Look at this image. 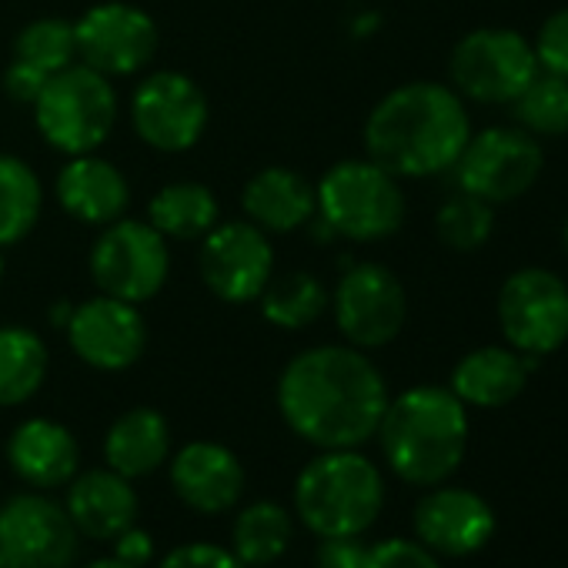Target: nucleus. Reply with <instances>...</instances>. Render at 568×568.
<instances>
[{"label":"nucleus","instance_id":"39","mask_svg":"<svg viewBox=\"0 0 568 568\" xmlns=\"http://www.w3.org/2000/svg\"><path fill=\"white\" fill-rule=\"evenodd\" d=\"M84 568H134V565H128V561H121L118 555H111V558H94V561H88Z\"/></svg>","mask_w":568,"mask_h":568},{"label":"nucleus","instance_id":"11","mask_svg":"<svg viewBox=\"0 0 568 568\" xmlns=\"http://www.w3.org/2000/svg\"><path fill=\"white\" fill-rule=\"evenodd\" d=\"M545 168V151L538 138L521 128H485L468 138L455 161L458 191L495 204L518 201L535 187Z\"/></svg>","mask_w":568,"mask_h":568},{"label":"nucleus","instance_id":"24","mask_svg":"<svg viewBox=\"0 0 568 568\" xmlns=\"http://www.w3.org/2000/svg\"><path fill=\"white\" fill-rule=\"evenodd\" d=\"M171 458V425L158 408L138 405L118 415L104 435V462L124 478H148Z\"/></svg>","mask_w":568,"mask_h":568},{"label":"nucleus","instance_id":"31","mask_svg":"<svg viewBox=\"0 0 568 568\" xmlns=\"http://www.w3.org/2000/svg\"><path fill=\"white\" fill-rule=\"evenodd\" d=\"M18 64L38 71L41 78H54L58 71L78 64V38L74 21L64 18H38L24 24L14 38V58Z\"/></svg>","mask_w":568,"mask_h":568},{"label":"nucleus","instance_id":"33","mask_svg":"<svg viewBox=\"0 0 568 568\" xmlns=\"http://www.w3.org/2000/svg\"><path fill=\"white\" fill-rule=\"evenodd\" d=\"M531 51H535L538 71L568 78V8L551 11V14L541 21L538 34H535V41H531Z\"/></svg>","mask_w":568,"mask_h":568},{"label":"nucleus","instance_id":"28","mask_svg":"<svg viewBox=\"0 0 568 568\" xmlns=\"http://www.w3.org/2000/svg\"><path fill=\"white\" fill-rule=\"evenodd\" d=\"M295 541V518L277 501H251L231 525V551L247 568L274 565Z\"/></svg>","mask_w":568,"mask_h":568},{"label":"nucleus","instance_id":"40","mask_svg":"<svg viewBox=\"0 0 568 568\" xmlns=\"http://www.w3.org/2000/svg\"><path fill=\"white\" fill-rule=\"evenodd\" d=\"M0 568H21V565H18V561H14V558L4 551V548H0Z\"/></svg>","mask_w":568,"mask_h":568},{"label":"nucleus","instance_id":"9","mask_svg":"<svg viewBox=\"0 0 568 568\" xmlns=\"http://www.w3.org/2000/svg\"><path fill=\"white\" fill-rule=\"evenodd\" d=\"M498 328L518 355L548 358L568 342V284L548 267H518L498 288Z\"/></svg>","mask_w":568,"mask_h":568},{"label":"nucleus","instance_id":"42","mask_svg":"<svg viewBox=\"0 0 568 568\" xmlns=\"http://www.w3.org/2000/svg\"><path fill=\"white\" fill-rule=\"evenodd\" d=\"M561 241H565V251H568V217H565V227H561Z\"/></svg>","mask_w":568,"mask_h":568},{"label":"nucleus","instance_id":"10","mask_svg":"<svg viewBox=\"0 0 568 568\" xmlns=\"http://www.w3.org/2000/svg\"><path fill=\"white\" fill-rule=\"evenodd\" d=\"M328 308L345 345L375 352L402 335L408 318V295L402 277L388 264L358 261L338 277Z\"/></svg>","mask_w":568,"mask_h":568},{"label":"nucleus","instance_id":"19","mask_svg":"<svg viewBox=\"0 0 568 568\" xmlns=\"http://www.w3.org/2000/svg\"><path fill=\"white\" fill-rule=\"evenodd\" d=\"M58 204L68 217L88 227H104L128 214L131 207V184L118 164L94 154H74L58 171L54 181Z\"/></svg>","mask_w":568,"mask_h":568},{"label":"nucleus","instance_id":"27","mask_svg":"<svg viewBox=\"0 0 568 568\" xmlns=\"http://www.w3.org/2000/svg\"><path fill=\"white\" fill-rule=\"evenodd\" d=\"M51 368L44 338L24 325H0V408H18L31 402Z\"/></svg>","mask_w":568,"mask_h":568},{"label":"nucleus","instance_id":"8","mask_svg":"<svg viewBox=\"0 0 568 568\" xmlns=\"http://www.w3.org/2000/svg\"><path fill=\"white\" fill-rule=\"evenodd\" d=\"M91 277L101 295L144 305L158 298L171 274V251L168 237L158 234L148 221L118 217L101 227L88 254Z\"/></svg>","mask_w":568,"mask_h":568},{"label":"nucleus","instance_id":"18","mask_svg":"<svg viewBox=\"0 0 568 568\" xmlns=\"http://www.w3.org/2000/svg\"><path fill=\"white\" fill-rule=\"evenodd\" d=\"M168 462L174 495L197 515H221L234 508L244 495V465L221 442H187Z\"/></svg>","mask_w":568,"mask_h":568},{"label":"nucleus","instance_id":"22","mask_svg":"<svg viewBox=\"0 0 568 568\" xmlns=\"http://www.w3.org/2000/svg\"><path fill=\"white\" fill-rule=\"evenodd\" d=\"M241 211L244 221H251L264 234H292L298 227H308L318 214L315 184L284 164L261 168L247 178L241 191Z\"/></svg>","mask_w":568,"mask_h":568},{"label":"nucleus","instance_id":"15","mask_svg":"<svg viewBox=\"0 0 568 568\" xmlns=\"http://www.w3.org/2000/svg\"><path fill=\"white\" fill-rule=\"evenodd\" d=\"M0 548L21 568H71L81 531L58 498L28 488L0 505Z\"/></svg>","mask_w":568,"mask_h":568},{"label":"nucleus","instance_id":"20","mask_svg":"<svg viewBox=\"0 0 568 568\" xmlns=\"http://www.w3.org/2000/svg\"><path fill=\"white\" fill-rule=\"evenodd\" d=\"M8 465L28 488L54 491L81 471V445L68 425L28 418L8 438Z\"/></svg>","mask_w":568,"mask_h":568},{"label":"nucleus","instance_id":"3","mask_svg":"<svg viewBox=\"0 0 568 568\" xmlns=\"http://www.w3.org/2000/svg\"><path fill=\"white\" fill-rule=\"evenodd\" d=\"M468 408L445 385H415L395 398L378 425L388 468L408 485H442L468 452Z\"/></svg>","mask_w":568,"mask_h":568},{"label":"nucleus","instance_id":"17","mask_svg":"<svg viewBox=\"0 0 568 568\" xmlns=\"http://www.w3.org/2000/svg\"><path fill=\"white\" fill-rule=\"evenodd\" d=\"M415 535L435 555L465 558L491 541L495 511L471 488L432 485V491L415 505Z\"/></svg>","mask_w":568,"mask_h":568},{"label":"nucleus","instance_id":"30","mask_svg":"<svg viewBox=\"0 0 568 568\" xmlns=\"http://www.w3.org/2000/svg\"><path fill=\"white\" fill-rule=\"evenodd\" d=\"M515 128L531 138H565L568 134V78L538 71L528 88L508 104Z\"/></svg>","mask_w":568,"mask_h":568},{"label":"nucleus","instance_id":"12","mask_svg":"<svg viewBox=\"0 0 568 568\" xmlns=\"http://www.w3.org/2000/svg\"><path fill=\"white\" fill-rule=\"evenodd\" d=\"M78 61L104 78L141 74L161 48L158 21L128 0H104L74 21Z\"/></svg>","mask_w":568,"mask_h":568},{"label":"nucleus","instance_id":"21","mask_svg":"<svg viewBox=\"0 0 568 568\" xmlns=\"http://www.w3.org/2000/svg\"><path fill=\"white\" fill-rule=\"evenodd\" d=\"M64 508L78 525L81 538L91 541H114L124 528L138 525L141 501L131 478L118 475L114 468H88L68 481Z\"/></svg>","mask_w":568,"mask_h":568},{"label":"nucleus","instance_id":"16","mask_svg":"<svg viewBox=\"0 0 568 568\" xmlns=\"http://www.w3.org/2000/svg\"><path fill=\"white\" fill-rule=\"evenodd\" d=\"M71 352L94 372H128L148 348V325L141 305L94 295L71 308L64 325Z\"/></svg>","mask_w":568,"mask_h":568},{"label":"nucleus","instance_id":"41","mask_svg":"<svg viewBox=\"0 0 568 568\" xmlns=\"http://www.w3.org/2000/svg\"><path fill=\"white\" fill-rule=\"evenodd\" d=\"M4 271H8V261H4V247H0V284H4Z\"/></svg>","mask_w":568,"mask_h":568},{"label":"nucleus","instance_id":"5","mask_svg":"<svg viewBox=\"0 0 568 568\" xmlns=\"http://www.w3.org/2000/svg\"><path fill=\"white\" fill-rule=\"evenodd\" d=\"M318 214L328 234L345 241H385L405 224V191L372 158H345L315 184Z\"/></svg>","mask_w":568,"mask_h":568},{"label":"nucleus","instance_id":"23","mask_svg":"<svg viewBox=\"0 0 568 568\" xmlns=\"http://www.w3.org/2000/svg\"><path fill=\"white\" fill-rule=\"evenodd\" d=\"M538 362L541 358L518 355L508 345H481L458 358L448 388L465 408H505L525 392Z\"/></svg>","mask_w":568,"mask_h":568},{"label":"nucleus","instance_id":"32","mask_svg":"<svg viewBox=\"0 0 568 568\" xmlns=\"http://www.w3.org/2000/svg\"><path fill=\"white\" fill-rule=\"evenodd\" d=\"M435 231H438V241L452 251H462V254L478 251L495 234V207L481 197L458 191L438 207Z\"/></svg>","mask_w":568,"mask_h":568},{"label":"nucleus","instance_id":"29","mask_svg":"<svg viewBox=\"0 0 568 568\" xmlns=\"http://www.w3.org/2000/svg\"><path fill=\"white\" fill-rule=\"evenodd\" d=\"M44 187L38 171L18 158L0 151V247L21 244L41 221Z\"/></svg>","mask_w":568,"mask_h":568},{"label":"nucleus","instance_id":"34","mask_svg":"<svg viewBox=\"0 0 568 568\" xmlns=\"http://www.w3.org/2000/svg\"><path fill=\"white\" fill-rule=\"evenodd\" d=\"M365 568H442L438 555L412 538H385L368 545Z\"/></svg>","mask_w":568,"mask_h":568},{"label":"nucleus","instance_id":"2","mask_svg":"<svg viewBox=\"0 0 568 568\" xmlns=\"http://www.w3.org/2000/svg\"><path fill=\"white\" fill-rule=\"evenodd\" d=\"M471 138L465 101L438 81L388 91L365 121V158L402 178H435L455 168Z\"/></svg>","mask_w":568,"mask_h":568},{"label":"nucleus","instance_id":"38","mask_svg":"<svg viewBox=\"0 0 568 568\" xmlns=\"http://www.w3.org/2000/svg\"><path fill=\"white\" fill-rule=\"evenodd\" d=\"M154 538L141 528V525H131V528H124L118 538H114V555L121 558V561H128V565H134V568H144L151 558H154Z\"/></svg>","mask_w":568,"mask_h":568},{"label":"nucleus","instance_id":"4","mask_svg":"<svg viewBox=\"0 0 568 568\" xmlns=\"http://www.w3.org/2000/svg\"><path fill=\"white\" fill-rule=\"evenodd\" d=\"M385 508V478L358 448L318 452L295 481V511L308 531L365 535Z\"/></svg>","mask_w":568,"mask_h":568},{"label":"nucleus","instance_id":"7","mask_svg":"<svg viewBox=\"0 0 568 568\" xmlns=\"http://www.w3.org/2000/svg\"><path fill=\"white\" fill-rule=\"evenodd\" d=\"M538 74L531 41L511 28L468 31L448 58V88L471 104H511Z\"/></svg>","mask_w":568,"mask_h":568},{"label":"nucleus","instance_id":"37","mask_svg":"<svg viewBox=\"0 0 568 568\" xmlns=\"http://www.w3.org/2000/svg\"><path fill=\"white\" fill-rule=\"evenodd\" d=\"M44 84H48V78H41L38 71L24 68V64H18V61H11L8 71H4V91H8V98L18 101V104H28V108H31V104L38 101V94L44 91Z\"/></svg>","mask_w":568,"mask_h":568},{"label":"nucleus","instance_id":"36","mask_svg":"<svg viewBox=\"0 0 568 568\" xmlns=\"http://www.w3.org/2000/svg\"><path fill=\"white\" fill-rule=\"evenodd\" d=\"M368 545L362 535H328L318 541L315 568H365Z\"/></svg>","mask_w":568,"mask_h":568},{"label":"nucleus","instance_id":"1","mask_svg":"<svg viewBox=\"0 0 568 568\" xmlns=\"http://www.w3.org/2000/svg\"><path fill=\"white\" fill-rule=\"evenodd\" d=\"M274 398L284 425L302 442L328 452L372 442L392 395L368 352L352 345H315L281 368Z\"/></svg>","mask_w":568,"mask_h":568},{"label":"nucleus","instance_id":"13","mask_svg":"<svg viewBox=\"0 0 568 568\" xmlns=\"http://www.w3.org/2000/svg\"><path fill=\"white\" fill-rule=\"evenodd\" d=\"M211 121L207 98L184 71H154L131 94V124L138 138L161 154L191 151Z\"/></svg>","mask_w":568,"mask_h":568},{"label":"nucleus","instance_id":"25","mask_svg":"<svg viewBox=\"0 0 568 568\" xmlns=\"http://www.w3.org/2000/svg\"><path fill=\"white\" fill-rule=\"evenodd\" d=\"M254 305L261 308V318L271 328L305 332L315 322H322V315L332 305V292L312 271H284V274H271Z\"/></svg>","mask_w":568,"mask_h":568},{"label":"nucleus","instance_id":"26","mask_svg":"<svg viewBox=\"0 0 568 568\" xmlns=\"http://www.w3.org/2000/svg\"><path fill=\"white\" fill-rule=\"evenodd\" d=\"M217 221L221 204L201 181H171L148 201V224L168 241H201Z\"/></svg>","mask_w":568,"mask_h":568},{"label":"nucleus","instance_id":"6","mask_svg":"<svg viewBox=\"0 0 568 568\" xmlns=\"http://www.w3.org/2000/svg\"><path fill=\"white\" fill-rule=\"evenodd\" d=\"M31 111L41 138L68 158L94 154L104 148L121 114L111 78L91 71L81 61L48 78Z\"/></svg>","mask_w":568,"mask_h":568},{"label":"nucleus","instance_id":"35","mask_svg":"<svg viewBox=\"0 0 568 568\" xmlns=\"http://www.w3.org/2000/svg\"><path fill=\"white\" fill-rule=\"evenodd\" d=\"M158 568H247L231 548L214 541H184L164 555Z\"/></svg>","mask_w":568,"mask_h":568},{"label":"nucleus","instance_id":"14","mask_svg":"<svg viewBox=\"0 0 568 568\" xmlns=\"http://www.w3.org/2000/svg\"><path fill=\"white\" fill-rule=\"evenodd\" d=\"M204 288L224 305H251L274 274V247L251 221H217L197 251Z\"/></svg>","mask_w":568,"mask_h":568}]
</instances>
